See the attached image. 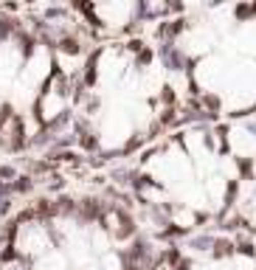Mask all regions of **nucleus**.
Here are the masks:
<instances>
[{"label":"nucleus","mask_w":256,"mask_h":270,"mask_svg":"<svg viewBox=\"0 0 256 270\" xmlns=\"http://www.w3.org/2000/svg\"><path fill=\"white\" fill-rule=\"evenodd\" d=\"M14 189H17V192H28L31 183H28V180H17V183H14Z\"/></svg>","instance_id":"f257e3e1"}]
</instances>
